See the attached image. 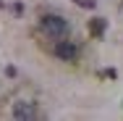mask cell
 Here are the masks:
<instances>
[{
    "instance_id": "cell-2",
    "label": "cell",
    "mask_w": 123,
    "mask_h": 121,
    "mask_svg": "<svg viewBox=\"0 0 123 121\" xmlns=\"http://www.w3.org/2000/svg\"><path fill=\"white\" fill-rule=\"evenodd\" d=\"M13 119L34 121V119H39V111H37V105H34L31 100H18V103L13 105Z\"/></svg>"
},
{
    "instance_id": "cell-3",
    "label": "cell",
    "mask_w": 123,
    "mask_h": 121,
    "mask_svg": "<svg viewBox=\"0 0 123 121\" xmlns=\"http://www.w3.org/2000/svg\"><path fill=\"white\" fill-rule=\"evenodd\" d=\"M76 55H79V48L68 40H60L55 45V58H60V61H76Z\"/></svg>"
},
{
    "instance_id": "cell-1",
    "label": "cell",
    "mask_w": 123,
    "mask_h": 121,
    "mask_svg": "<svg viewBox=\"0 0 123 121\" xmlns=\"http://www.w3.org/2000/svg\"><path fill=\"white\" fill-rule=\"evenodd\" d=\"M39 29L52 37V40H63L66 34H68V24H66V19L63 16H58V13H45L42 19H39Z\"/></svg>"
},
{
    "instance_id": "cell-5",
    "label": "cell",
    "mask_w": 123,
    "mask_h": 121,
    "mask_svg": "<svg viewBox=\"0 0 123 121\" xmlns=\"http://www.w3.org/2000/svg\"><path fill=\"white\" fill-rule=\"evenodd\" d=\"M76 5H84V8H94V0H76Z\"/></svg>"
},
{
    "instance_id": "cell-4",
    "label": "cell",
    "mask_w": 123,
    "mask_h": 121,
    "mask_svg": "<svg viewBox=\"0 0 123 121\" xmlns=\"http://www.w3.org/2000/svg\"><path fill=\"white\" fill-rule=\"evenodd\" d=\"M105 29H107V21H105V19H92V21H89V34L97 37V40H102Z\"/></svg>"
}]
</instances>
